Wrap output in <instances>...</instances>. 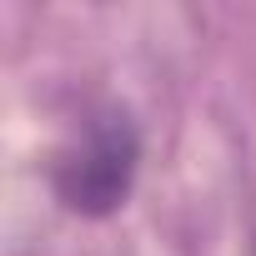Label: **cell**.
<instances>
[{
  "instance_id": "obj_2",
  "label": "cell",
  "mask_w": 256,
  "mask_h": 256,
  "mask_svg": "<svg viewBox=\"0 0 256 256\" xmlns=\"http://www.w3.org/2000/svg\"><path fill=\"white\" fill-rule=\"evenodd\" d=\"M251 256H256V251H251Z\"/></svg>"
},
{
  "instance_id": "obj_1",
  "label": "cell",
  "mask_w": 256,
  "mask_h": 256,
  "mask_svg": "<svg viewBox=\"0 0 256 256\" xmlns=\"http://www.w3.org/2000/svg\"><path fill=\"white\" fill-rule=\"evenodd\" d=\"M141 151L146 146H141L136 116L126 106H96L50 166L60 206L76 211V216H90V221L116 216L136 191Z\"/></svg>"
}]
</instances>
